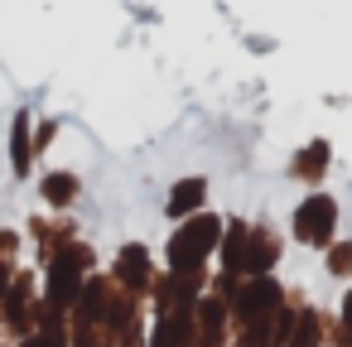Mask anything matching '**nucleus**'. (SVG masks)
Here are the masks:
<instances>
[{
  "label": "nucleus",
  "mask_w": 352,
  "mask_h": 347,
  "mask_svg": "<svg viewBox=\"0 0 352 347\" xmlns=\"http://www.w3.org/2000/svg\"><path fill=\"white\" fill-rule=\"evenodd\" d=\"M217 246H222V217L193 212V217H184L179 232L169 236L164 260H169V270H203V260H208Z\"/></svg>",
  "instance_id": "1"
},
{
  "label": "nucleus",
  "mask_w": 352,
  "mask_h": 347,
  "mask_svg": "<svg viewBox=\"0 0 352 347\" xmlns=\"http://www.w3.org/2000/svg\"><path fill=\"white\" fill-rule=\"evenodd\" d=\"M39 323V289H34V270H15L6 299H0V328H6L15 342Z\"/></svg>",
  "instance_id": "2"
},
{
  "label": "nucleus",
  "mask_w": 352,
  "mask_h": 347,
  "mask_svg": "<svg viewBox=\"0 0 352 347\" xmlns=\"http://www.w3.org/2000/svg\"><path fill=\"white\" fill-rule=\"evenodd\" d=\"M280 309V284L275 280H265V275H251V284H241V294L232 299V313H236V323L241 328H251V333H261L265 328V318Z\"/></svg>",
  "instance_id": "3"
},
{
  "label": "nucleus",
  "mask_w": 352,
  "mask_h": 347,
  "mask_svg": "<svg viewBox=\"0 0 352 347\" xmlns=\"http://www.w3.org/2000/svg\"><path fill=\"white\" fill-rule=\"evenodd\" d=\"M333 227H338V203L328 193H309L294 212V236L304 246H328L333 241Z\"/></svg>",
  "instance_id": "4"
},
{
  "label": "nucleus",
  "mask_w": 352,
  "mask_h": 347,
  "mask_svg": "<svg viewBox=\"0 0 352 347\" xmlns=\"http://www.w3.org/2000/svg\"><path fill=\"white\" fill-rule=\"evenodd\" d=\"M111 280L131 294V299H140V294H150L155 289V265H150V251L140 246V241H131V246H121V256H116V270H111Z\"/></svg>",
  "instance_id": "5"
},
{
  "label": "nucleus",
  "mask_w": 352,
  "mask_h": 347,
  "mask_svg": "<svg viewBox=\"0 0 352 347\" xmlns=\"http://www.w3.org/2000/svg\"><path fill=\"white\" fill-rule=\"evenodd\" d=\"M10 174L15 179L34 174V111L30 107H20L10 116Z\"/></svg>",
  "instance_id": "6"
},
{
  "label": "nucleus",
  "mask_w": 352,
  "mask_h": 347,
  "mask_svg": "<svg viewBox=\"0 0 352 347\" xmlns=\"http://www.w3.org/2000/svg\"><path fill=\"white\" fill-rule=\"evenodd\" d=\"M78 193H82V179H78L73 169H49V174L39 179V198H44L54 212L73 208V203H78Z\"/></svg>",
  "instance_id": "7"
},
{
  "label": "nucleus",
  "mask_w": 352,
  "mask_h": 347,
  "mask_svg": "<svg viewBox=\"0 0 352 347\" xmlns=\"http://www.w3.org/2000/svg\"><path fill=\"white\" fill-rule=\"evenodd\" d=\"M203 203H208V179H179L174 188H169V203H164V212L174 217V222H184V217H193V212H203Z\"/></svg>",
  "instance_id": "8"
},
{
  "label": "nucleus",
  "mask_w": 352,
  "mask_h": 347,
  "mask_svg": "<svg viewBox=\"0 0 352 347\" xmlns=\"http://www.w3.org/2000/svg\"><path fill=\"white\" fill-rule=\"evenodd\" d=\"M15 347H73V342H68V328H30Z\"/></svg>",
  "instance_id": "9"
},
{
  "label": "nucleus",
  "mask_w": 352,
  "mask_h": 347,
  "mask_svg": "<svg viewBox=\"0 0 352 347\" xmlns=\"http://www.w3.org/2000/svg\"><path fill=\"white\" fill-rule=\"evenodd\" d=\"M328 270H333V275H347V270H352V241H338V246L328 251Z\"/></svg>",
  "instance_id": "10"
},
{
  "label": "nucleus",
  "mask_w": 352,
  "mask_h": 347,
  "mask_svg": "<svg viewBox=\"0 0 352 347\" xmlns=\"http://www.w3.org/2000/svg\"><path fill=\"white\" fill-rule=\"evenodd\" d=\"M314 337H318V318L304 313V318H299V337H294L289 347H314Z\"/></svg>",
  "instance_id": "11"
},
{
  "label": "nucleus",
  "mask_w": 352,
  "mask_h": 347,
  "mask_svg": "<svg viewBox=\"0 0 352 347\" xmlns=\"http://www.w3.org/2000/svg\"><path fill=\"white\" fill-rule=\"evenodd\" d=\"M54 135H58V121H44V126H39V135H34V159L54 145Z\"/></svg>",
  "instance_id": "12"
},
{
  "label": "nucleus",
  "mask_w": 352,
  "mask_h": 347,
  "mask_svg": "<svg viewBox=\"0 0 352 347\" xmlns=\"http://www.w3.org/2000/svg\"><path fill=\"white\" fill-rule=\"evenodd\" d=\"M342 323L352 328V289H347V299H342Z\"/></svg>",
  "instance_id": "13"
},
{
  "label": "nucleus",
  "mask_w": 352,
  "mask_h": 347,
  "mask_svg": "<svg viewBox=\"0 0 352 347\" xmlns=\"http://www.w3.org/2000/svg\"><path fill=\"white\" fill-rule=\"evenodd\" d=\"M0 333H6V328H0Z\"/></svg>",
  "instance_id": "14"
}]
</instances>
